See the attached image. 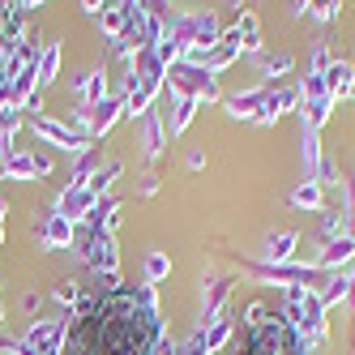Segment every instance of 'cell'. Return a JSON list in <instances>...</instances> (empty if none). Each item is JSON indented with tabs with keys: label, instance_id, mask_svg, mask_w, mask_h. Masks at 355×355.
I'll return each mask as SVG.
<instances>
[{
	"label": "cell",
	"instance_id": "cell-25",
	"mask_svg": "<svg viewBox=\"0 0 355 355\" xmlns=\"http://www.w3.org/2000/svg\"><path fill=\"white\" fill-rule=\"evenodd\" d=\"M347 304L355 309V274H351V287H347Z\"/></svg>",
	"mask_w": 355,
	"mask_h": 355
},
{
	"label": "cell",
	"instance_id": "cell-7",
	"mask_svg": "<svg viewBox=\"0 0 355 355\" xmlns=\"http://www.w3.org/2000/svg\"><path fill=\"white\" fill-rule=\"evenodd\" d=\"M270 86H257V90H244V94H232L227 98V112L240 116V120H257L261 116V103H266Z\"/></svg>",
	"mask_w": 355,
	"mask_h": 355
},
{
	"label": "cell",
	"instance_id": "cell-21",
	"mask_svg": "<svg viewBox=\"0 0 355 355\" xmlns=\"http://www.w3.org/2000/svg\"><path fill=\"white\" fill-rule=\"evenodd\" d=\"M261 69L266 73H287L291 69V56H270V52H261Z\"/></svg>",
	"mask_w": 355,
	"mask_h": 355
},
{
	"label": "cell",
	"instance_id": "cell-12",
	"mask_svg": "<svg viewBox=\"0 0 355 355\" xmlns=\"http://www.w3.org/2000/svg\"><path fill=\"white\" fill-rule=\"evenodd\" d=\"M291 206H300V210H321V180H304L291 193Z\"/></svg>",
	"mask_w": 355,
	"mask_h": 355
},
{
	"label": "cell",
	"instance_id": "cell-22",
	"mask_svg": "<svg viewBox=\"0 0 355 355\" xmlns=\"http://www.w3.org/2000/svg\"><path fill=\"white\" fill-rule=\"evenodd\" d=\"M82 90H86L90 103H94V98H103V73H90V82H86Z\"/></svg>",
	"mask_w": 355,
	"mask_h": 355
},
{
	"label": "cell",
	"instance_id": "cell-10",
	"mask_svg": "<svg viewBox=\"0 0 355 355\" xmlns=\"http://www.w3.org/2000/svg\"><path fill=\"white\" fill-rule=\"evenodd\" d=\"M35 129H39V133H47L52 141H60V146H69V150H82V146H86V137L69 133L64 124H56V120H43V116H35Z\"/></svg>",
	"mask_w": 355,
	"mask_h": 355
},
{
	"label": "cell",
	"instance_id": "cell-9",
	"mask_svg": "<svg viewBox=\"0 0 355 355\" xmlns=\"http://www.w3.org/2000/svg\"><path fill=\"white\" fill-rule=\"evenodd\" d=\"M295 98H300V90H291V86L270 90V94H266V103H261V116H257V120H261V124H274L278 116H283V112L295 103Z\"/></svg>",
	"mask_w": 355,
	"mask_h": 355
},
{
	"label": "cell",
	"instance_id": "cell-16",
	"mask_svg": "<svg viewBox=\"0 0 355 355\" xmlns=\"http://www.w3.org/2000/svg\"><path fill=\"white\" fill-rule=\"evenodd\" d=\"M120 107H124V103H120V98H103V103H98V107H94V116H90V120H94V133H107V129H112V120H116V112H120Z\"/></svg>",
	"mask_w": 355,
	"mask_h": 355
},
{
	"label": "cell",
	"instance_id": "cell-18",
	"mask_svg": "<svg viewBox=\"0 0 355 355\" xmlns=\"http://www.w3.org/2000/svg\"><path fill=\"white\" fill-rule=\"evenodd\" d=\"M141 120H146V155H159L163 150V124H159L155 112H146Z\"/></svg>",
	"mask_w": 355,
	"mask_h": 355
},
{
	"label": "cell",
	"instance_id": "cell-15",
	"mask_svg": "<svg viewBox=\"0 0 355 355\" xmlns=\"http://www.w3.org/2000/svg\"><path fill=\"white\" fill-rule=\"evenodd\" d=\"M167 274H171V257H167V252H150V257H146V283L155 287V283H163Z\"/></svg>",
	"mask_w": 355,
	"mask_h": 355
},
{
	"label": "cell",
	"instance_id": "cell-17",
	"mask_svg": "<svg viewBox=\"0 0 355 355\" xmlns=\"http://www.w3.org/2000/svg\"><path fill=\"white\" fill-rule=\"evenodd\" d=\"M193 112H197V98H184V94L175 98V116H171V137L189 129V120H193Z\"/></svg>",
	"mask_w": 355,
	"mask_h": 355
},
{
	"label": "cell",
	"instance_id": "cell-14",
	"mask_svg": "<svg viewBox=\"0 0 355 355\" xmlns=\"http://www.w3.org/2000/svg\"><path fill=\"white\" fill-rule=\"evenodd\" d=\"M9 171H13V175H47V171H52V163H47V159H35V155H17V159L9 163Z\"/></svg>",
	"mask_w": 355,
	"mask_h": 355
},
{
	"label": "cell",
	"instance_id": "cell-11",
	"mask_svg": "<svg viewBox=\"0 0 355 355\" xmlns=\"http://www.w3.org/2000/svg\"><path fill=\"white\" fill-rule=\"evenodd\" d=\"M197 338H201V351H206V355H210V351H218L227 338H232V321H227V313H223L214 325H206V329H201Z\"/></svg>",
	"mask_w": 355,
	"mask_h": 355
},
{
	"label": "cell",
	"instance_id": "cell-27",
	"mask_svg": "<svg viewBox=\"0 0 355 355\" xmlns=\"http://www.w3.org/2000/svg\"><path fill=\"white\" fill-rule=\"evenodd\" d=\"M0 210H5V201H0Z\"/></svg>",
	"mask_w": 355,
	"mask_h": 355
},
{
	"label": "cell",
	"instance_id": "cell-5",
	"mask_svg": "<svg viewBox=\"0 0 355 355\" xmlns=\"http://www.w3.org/2000/svg\"><path fill=\"white\" fill-rule=\"evenodd\" d=\"M347 261H355V236H338V240H329L325 252L317 257V270H343Z\"/></svg>",
	"mask_w": 355,
	"mask_h": 355
},
{
	"label": "cell",
	"instance_id": "cell-24",
	"mask_svg": "<svg viewBox=\"0 0 355 355\" xmlns=\"http://www.w3.org/2000/svg\"><path fill=\"white\" fill-rule=\"evenodd\" d=\"M338 232H343V214H325V236L338 240Z\"/></svg>",
	"mask_w": 355,
	"mask_h": 355
},
{
	"label": "cell",
	"instance_id": "cell-19",
	"mask_svg": "<svg viewBox=\"0 0 355 355\" xmlns=\"http://www.w3.org/2000/svg\"><path fill=\"white\" fill-rule=\"evenodd\" d=\"M69 236H73V223H69L64 214H56L52 223H47V244H64Z\"/></svg>",
	"mask_w": 355,
	"mask_h": 355
},
{
	"label": "cell",
	"instance_id": "cell-1",
	"mask_svg": "<svg viewBox=\"0 0 355 355\" xmlns=\"http://www.w3.org/2000/svg\"><path fill=\"white\" fill-rule=\"evenodd\" d=\"M60 355H175L155 309V287H116L86 300L64 325Z\"/></svg>",
	"mask_w": 355,
	"mask_h": 355
},
{
	"label": "cell",
	"instance_id": "cell-6",
	"mask_svg": "<svg viewBox=\"0 0 355 355\" xmlns=\"http://www.w3.org/2000/svg\"><path fill=\"white\" fill-rule=\"evenodd\" d=\"M321 82H325V94H329V98H343V94L355 90V69H351L347 60H334V64L321 73Z\"/></svg>",
	"mask_w": 355,
	"mask_h": 355
},
{
	"label": "cell",
	"instance_id": "cell-23",
	"mask_svg": "<svg viewBox=\"0 0 355 355\" xmlns=\"http://www.w3.org/2000/svg\"><path fill=\"white\" fill-rule=\"evenodd\" d=\"M309 13H313L317 21H329V17L338 13V5H309Z\"/></svg>",
	"mask_w": 355,
	"mask_h": 355
},
{
	"label": "cell",
	"instance_id": "cell-26",
	"mask_svg": "<svg viewBox=\"0 0 355 355\" xmlns=\"http://www.w3.org/2000/svg\"><path fill=\"white\" fill-rule=\"evenodd\" d=\"M9 9H13V5H0V21H9V17H13Z\"/></svg>",
	"mask_w": 355,
	"mask_h": 355
},
{
	"label": "cell",
	"instance_id": "cell-3",
	"mask_svg": "<svg viewBox=\"0 0 355 355\" xmlns=\"http://www.w3.org/2000/svg\"><path fill=\"white\" fill-rule=\"evenodd\" d=\"M171 90L175 94H184V98H218V82H214V73L206 69H193V64H175L171 69Z\"/></svg>",
	"mask_w": 355,
	"mask_h": 355
},
{
	"label": "cell",
	"instance_id": "cell-8",
	"mask_svg": "<svg viewBox=\"0 0 355 355\" xmlns=\"http://www.w3.org/2000/svg\"><path fill=\"white\" fill-rule=\"evenodd\" d=\"M295 244H300L295 232H278V236H270V244H266V266H291Z\"/></svg>",
	"mask_w": 355,
	"mask_h": 355
},
{
	"label": "cell",
	"instance_id": "cell-20",
	"mask_svg": "<svg viewBox=\"0 0 355 355\" xmlns=\"http://www.w3.org/2000/svg\"><path fill=\"white\" fill-rule=\"evenodd\" d=\"M56 60H60V47H47V52H43V64H39V78H43V82H52Z\"/></svg>",
	"mask_w": 355,
	"mask_h": 355
},
{
	"label": "cell",
	"instance_id": "cell-4",
	"mask_svg": "<svg viewBox=\"0 0 355 355\" xmlns=\"http://www.w3.org/2000/svg\"><path fill=\"white\" fill-rule=\"evenodd\" d=\"M86 261L98 270V274H116V248H112V236L103 227H90V240H86Z\"/></svg>",
	"mask_w": 355,
	"mask_h": 355
},
{
	"label": "cell",
	"instance_id": "cell-13",
	"mask_svg": "<svg viewBox=\"0 0 355 355\" xmlns=\"http://www.w3.org/2000/svg\"><path fill=\"white\" fill-rule=\"evenodd\" d=\"M347 287H351V274H343V270H338V274H329V287H325V291H317V295H321V309L338 304V300L347 295Z\"/></svg>",
	"mask_w": 355,
	"mask_h": 355
},
{
	"label": "cell",
	"instance_id": "cell-28",
	"mask_svg": "<svg viewBox=\"0 0 355 355\" xmlns=\"http://www.w3.org/2000/svg\"><path fill=\"white\" fill-rule=\"evenodd\" d=\"M351 94H355V90H351Z\"/></svg>",
	"mask_w": 355,
	"mask_h": 355
},
{
	"label": "cell",
	"instance_id": "cell-2",
	"mask_svg": "<svg viewBox=\"0 0 355 355\" xmlns=\"http://www.w3.org/2000/svg\"><path fill=\"white\" fill-rule=\"evenodd\" d=\"M309 338L283 317L266 309V304H248L244 317V338H240V355H309Z\"/></svg>",
	"mask_w": 355,
	"mask_h": 355
}]
</instances>
